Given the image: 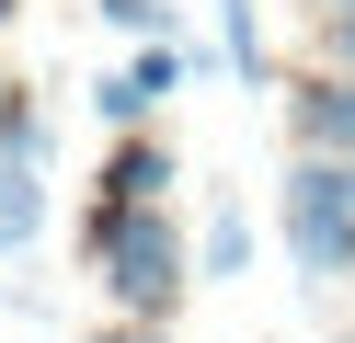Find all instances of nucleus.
I'll return each mask as SVG.
<instances>
[{"label": "nucleus", "instance_id": "obj_1", "mask_svg": "<svg viewBox=\"0 0 355 343\" xmlns=\"http://www.w3.org/2000/svg\"><path fill=\"white\" fill-rule=\"evenodd\" d=\"M80 252L103 263L115 320H172L184 286H195V240L172 229V206H92L80 218Z\"/></svg>", "mask_w": 355, "mask_h": 343}, {"label": "nucleus", "instance_id": "obj_2", "mask_svg": "<svg viewBox=\"0 0 355 343\" xmlns=\"http://www.w3.org/2000/svg\"><path fill=\"white\" fill-rule=\"evenodd\" d=\"M275 218H286V252H298V286L344 297L355 286V172L332 149H298L286 183H275Z\"/></svg>", "mask_w": 355, "mask_h": 343}, {"label": "nucleus", "instance_id": "obj_3", "mask_svg": "<svg viewBox=\"0 0 355 343\" xmlns=\"http://www.w3.org/2000/svg\"><path fill=\"white\" fill-rule=\"evenodd\" d=\"M184 80H195V58H184V46H172V35H149L138 58L115 69V80H92V114H103V126H115V137H149V114H161L172 91H184Z\"/></svg>", "mask_w": 355, "mask_h": 343}, {"label": "nucleus", "instance_id": "obj_4", "mask_svg": "<svg viewBox=\"0 0 355 343\" xmlns=\"http://www.w3.org/2000/svg\"><path fill=\"white\" fill-rule=\"evenodd\" d=\"M286 137H298V149L355 160V80H344V69H321V80H298V91H286Z\"/></svg>", "mask_w": 355, "mask_h": 343}, {"label": "nucleus", "instance_id": "obj_5", "mask_svg": "<svg viewBox=\"0 0 355 343\" xmlns=\"http://www.w3.org/2000/svg\"><path fill=\"white\" fill-rule=\"evenodd\" d=\"M172 183H184L172 137H115V160H103V195H92V206H172Z\"/></svg>", "mask_w": 355, "mask_h": 343}, {"label": "nucleus", "instance_id": "obj_6", "mask_svg": "<svg viewBox=\"0 0 355 343\" xmlns=\"http://www.w3.org/2000/svg\"><path fill=\"white\" fill-rule=\"evenodd\" d=\"M241 274H252V206L218 195L207 229H195V286H241Z\"/></svg>", "mask_w": 355, "mask_h": 343}, {"label": "nucleus", "instance_id": "obj_7", "mask_svg": "<svg viewBox=\"0 0 355 343\" xmlns=\"http://www.w3.org/2000/svg\"><path fill=\"white\" fill-rule=\"evenodd\" d=\"M35 240H46V172L0 160V263H24Z\"/></svg>", "mask_w": 355, "mask_h": 343}, {"label": "nucleus", "instance_id": "obj_8", "mask_svg": "<svg viewBox=\"0 0 355 343\" xmlns=\"http://www.w3.org/2000/svg\"><path fill=\"white\" fill-rule=\"evenodd\" d=\"M46 149H58L46 103H24V91H12V114H0V160H24V172H46Z\"/></svg>", "mask_w": 355, "mask_h": 343}, {"label": "nucleus", "instance_id": "obj_9", "mask_svg": "<svg viewBox=\"0 0 355 343\" xmlns=\"http://www.w3.org/2000/svg\"><path fill=\"white\" fill-rule=\"evenodd\" d=\"M218 35H230V69H241V80H275V58H263V12H252V0H218Z\"/></svg>", "mask_w": 355, "mask_h": 343}, {"label": "nucleus", "instance_id": "obj_10", "mask_svg": "<svg viewBox=\"0 0 355 343\" xmlns=\"http://www.w3.org/2000/svg\"><path fill=\"white\" fill-rule=\"evenodd\" d=\"M103 23H126V35H172V0H92Z\"/></svg>", "mask_w": 355, "mask_h": 343}, {"label": "nucleus", "instance_id": "obj_11", "mask_svg": "<svg viewBox=\"0 0 355 343\" xmlns=\"http://www.w3.org/2000/svg\"><path fill=\"white\" fill-rule=\"evenodd\" d=\"M321 69H344V80H355V12H321Z\"/></svg>", "mask_w": 355, "mask_h": 343}, {"label": "nucleus", "instance_id": "obj_12", "mask_svg": "<svg viewBox=\"0 0 355 343\" xmlns=\"http://www.w3.org/2000/svg\"><path fill=\"white\" fill-rule=\"evenodd\" d=\"M92 343H172V320H103Z\"/></svg>", "mask_w": 355, "mask_h": 343}, {"label": "nucleus", "instance_id": "obj_13", "mask_svg": "<svg viewBox=\"0 0 355 343\" xmlns=\"http://www.w3.org/2000/svg\"><path fill=\"white\" fill-rule=\"evenodd\" d=\"M12 12H24V0H0V23H12Z\"/></svg>", "mask_w": 355, "mask_h": 343}, {"label": "nucleus", "instance_id": "obj_14", "mask_svg": "<svg viewBox=\"0 0 355 343\" xmlns=\"http://www.w3.org/2000/svg\"><path fill=\"white\" fill-rule=\"evenodd\" d=\"M321 12H355V0H321Z\"/></svg>", "mask_w": 355, "mask_h": 343}, {"label": "nucleus", "instance_id": "obj_15", "mask_svg": "<svg viewBox=\"0 0 355 343\" xmlns=\"http://www.w3.org/2000/svg\"><path fill=\"white\" fill-rule=\"evenodd\" d=\"M0 114H12V80H0Z\"/></svg>", "mask_w": 355, "mask_h": 343}, {"label": "nucleus", "instance_id": "obj_16", "mask_svg": "<svg viewBox=\"0 0 355 343\" xmlns=\"http://www.w3.org/2000/svg\"><path fill=\"white\" fill-rule=\"evenodd\" d=\"M0 297H12V286H0Z\"/></svg>", "mask_w": 355, "mask_h": 343}, {"label": "nucleus", "instance_id": "obj_17", "mask_svg": "<svg viewBox=\"0 0 355 343\" xmlns=\"http://www.w3.org/2000/svg\"><path fill=\"white\" fill-rule=\"evenodd\" d=\"M344 172H355V160H344Z\"/></svg>", "mask_w": 355, "mask_h": 343}]
</instances>
